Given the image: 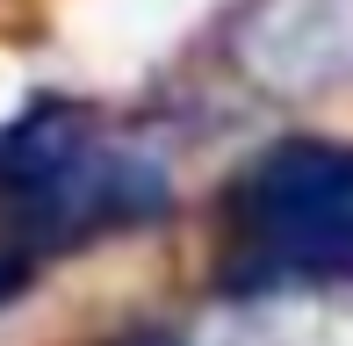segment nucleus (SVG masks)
<instances>
[{
  "mask_svg": "<svg viewBox=\"0 0 353 346\" xmlns=\"http://www.w3.org/2000/svg\"><path fill=\"white\" fill-rule=\"evenodd\" d=\"M245 231L238 281H353V152L346 145H274L231 187Z\"/></svg>",
  "mask_w": 353,
  "mask_h": 346,
  "instance_id": "f03ea898",
  "label": "nucleus"
},
{
  "mask_svg": "<svg viewBox=\"0 0 353 346\" xmlns=\"http://www.w3.org/2000/svg\"><path fill=\"white\" fill-rule=\"evenodd\" d=\"M166 202V181L137 159H101L87 116L65 101L0 130V224L22 238H79L94 224H137Z\"/></svg>",
  "mask_w": 353,
  "mask_h": 346,
  "instance_id": "f257e3e1",
  "label": "nucleus"
}]
</instances>
